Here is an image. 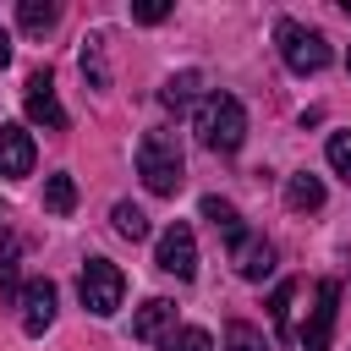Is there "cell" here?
Returning <instances> with one entry per match:
<instances>
[{
  "mask_svg": "<svg viewBox=\"0 0 351 351\" xmlns=\"http://www.w3.org/2000/svg\"><path fill=\"white\" fill-rule=\"evenodd\" d=\"M77 296H82V307H88L93 318H110V313L121 307V296H126V274H121L110 258H88L82 274H77Z\"/></svg>",
  "mask_w": 351,
  "mask_h": 351,
  "instance_id": "cell-3",
  "label": "cell"
},
{
  "mask_svg": "<svg viewBox=\"0 0 351 351\" xmlns=\"http://www.w3.org/2000/svg\"><path fill=\"white\" fill-rule=\"evenodd\" d=\"M197 137L214 154H236L247 137V110L236 93H203L197 99Z\"/></svg>",
  "mask_w": 351,
  "mask_h": 351,
  "instance_id": "cell-2",
  "label": "cell"
},
{
  "mask_svg": "<svg viewBox=\"0 0 351 351\" xmlns=\"http://www.w3.org/2000/svg\"><path fill=\"white\" fill-rule=\"evenodd\" d=\"M11 60V38H5V27H0V66Z\"/></svg>",
  "mask_w": 351,
  "mask_h": 351,
  "instance_id": "cell-25",
  "label": "cell"
},
{
  "mask_svg": "<svg viewBox=\"0 0 351 351\" xmlns=\"http://www.w3.org/2000/svg\"><path fill=\"white\" fill-rule=\"evenodd\" d=\"M22 104H27V121H38L44 132H66V110H60V99H55V77H49V71H33V77H27Z\"/></svg>",
  "mask_w": 351,
  "mask_h": 351,
  "instance_id": "cell-6",
  "label": "cell"
},
{
  "mask_svg": "<svg viewBox=\"0 0 351 351\" xmlns=\"http://www.w3.org/2000/svg\"><path fill=\"white\" fill-rule=\"evenodd\" d=\"M55 16H60V5H49V0H22V5H16V22H22L27 33H49Z\"/></svg>",
  "mask_w": 351,
  "mask_h": 351,
  "instance_id": "cell-17",
  "label": "cell"
},
{
  "mask_svg": "<svg viewBox=\"0 0 351 351\" xmlns=\"http://www.w3.org/2000/svg\"><path fill=\"white\" fill-rule=\"evenodd\" d=\"M55 302H60L55 280H27V285H22V329H27V335H44V329L55 324Z\"/></svg>",
  "mask_w": 351,
  "mask_h": 351,
  "instance_id": "cell-8",
  "label": "cell"
},
{
  "mask_svg": "<svg viewBox=\"0 0 351 351\" xmlns=\"http://www.w3.org/2000/svg\"><path fill=\"white\" fill-rule=\"evenodd\" d=\"M230 258H236V274H241V280H269V274H274V247H269L263 236H241V241L230 247Z\"/></svg>",
  "mask_w": 351,
  "mask_h": 351,
  "instance_id": "cell-10",
  "label": "cell"
},
{
  "mask_svg": "<svg viewBox=\"0 0 351 351\" xmlns=\"http://www.w3.org/2000/svg\"><path fill=\"white\" fill-rule=\"evenodd\" d=\"M197 88H203V71H176V77H165V88H159V104L181 115V110L197 99Z\"/></svg>",
  "mask_w": 351,
  "mask_h": 351,
  "instance_id": "cell-13",
  "label": "cell"
},
{
  "mask_svg": "<svg viewBox=\"0 0 351 351\" xmlns=\"http://www.w3.org/2000/svg\"><path fill=\"white\" fill-rule=\"evenodd\" d=\"M165 351H214V340H208V329L186 324V329H170L165 335Z\"/></svg>",
  "mask_w": 351,
  "mask_h": 351,
  "instance_id": "cell-19",
  "label": "cell"
},
{
  "mask_svg": "<svg viewBox=\"0 0 351 351\" xmlns=\"http://www.w3.org/2000/svg\"><path fill=\"white\" fill-rule=\"evenodd\" d=\"M99 44H104V38L93 33V38H88V49H82V77H88L93 88H110V71H104V49H99Z\"/></svg>",
  "mask_w": 351,
  "mask_h": 351,
  "instance_id": "cell-20",
  "label": "cell"
},
{
  "mask_svg": "<svg viewBox=\"0 0 351 351\" xmlns=\"http://www.w3.org/2000/svg\"><path fill=\"white\" fill-rule=\"evenodd\" d=\"M170 324H176V302H170V296H148V302L137 307V318H132V335H137V340H159Z\"/></svg>",
  "mask_w": 351,
  "mask_h": 351,
  "instance_id": "cell-11",
  "label": "cell"
},
{
  "mask_svg": "<svg viewBox=\"0 0 351 351\" xmlns=\"http://www.w3.org/2000/svg\"><path fill=\"white\" fill-rule=\"evenodd\" d=\"M285 203H291L296 214H313V208H324V181H318V176H307V170H296V176L285 181Z\"/></svg>",
  "mask_w": 351,
  "mask_h": 351,
  "instance_id": "cell-14",
  "label": "cell"
},
{
  "mask_svg": "<svg viewBox=\"0 0 351 351\" xmlns=\"http://www.w3.org/2000/svg\"><path fill=\"white\" fill-rule=\"evenodd\" d=\"M0 291H16V241L11 236H0Z\"/></svg>",
  "mask_w": 351,
  "mask_h": 351,
  "instance_id": "cell-23",
  "label": "cell"
},
{
  "mask_svg": "<svg viewBox=\"0 0 351 351\" xmlns=\"http://www.w3.org/2000/svg\"><path fill=\"white\" fill-rule=\"evenodd\" d=\"M44 208H49V214H71V208H77V181H71L66 170L44 181Z\"/></svg>",
  "mask_w": 351,
  "mask_h": 351,
  "instance_id": "cell-16",
  "label": "cell"
},
{
  "mask_svg": "<svg viewBox=\"0 0 351 351\" xmlns=\"http://www.w3.org/2000/svg\"><path fill=\"white\" fill-rule=\"evenodd\" d=\"M296 291H302L296 280H280V285H274V296H269V318H274V340H280V346L302 340V335L291 329V307H296Z\"/></svg>",
  "mask_w": 351,
  "mask_h": 351,
  "instance_id": "cell-12",
  "label": "cell"
},
{
  "mask_svg": "<svg viewBox=\"0 0 351 351\" xmlns=\"http://www.w3.org/2000/svg\"><path fill=\"white\" fill-rule=\"evenodd\" d=\"M324 154H329V170L351 181V132H329V148Z\"/></svg>",
  "mask_w": 351,
  "mask_h": 351,
  "instance_id": "cell-21",
  "label": "cell"
},
{
  "mask_svg": "<svg viewBox=\"0 0 351 351\" xmlns=\"http://www.w3.org/2000/svg\"><path fill=\"white\" fill-rule=\"evenodd\" d=\"M33 132L27 126H0V176H11V181H22L27 170H33Z\"/></svg>",
  "mask_w": 351,
  "mask_h": 351,
  "instance_id": "cell-9",
  "label": "cell"
},
{
  "mask_svg": "<svg viewBox=\"0 0 351 351\" xmlns=\"http://www.w3.org/2000/svg\"><path fill=\"white\" fill-rule=\"evenodd\" d=\"M346 71H351V55H346Z\"/></svg>",
  "mask_w": 351,
  "mask_h": 351,
  "instance_id": "cell-26",
  "label": "cell"
},
{
  "mask_svg": "<svg viewBox=\"0 0 351 351\" xmlns=\"http://www.w3.org/2000/svg\"><path fill=\"white\" fill-rule=\"evenodd\" d=\"M225 346H230V351H269V340H263L252 324H241V318L225 329Z\"/></svg>",
  "mask_w": 351,
  "mask_h": 351,
  "instance_id": "cell-22",
  "label": "cell"
},
{
  "mask_svg": "<svg viewBox=\"0 0 351 351\" xmlns=\"http://www.w3.org/2000/svg\"><path fill=\"white\" fill-rule=\"evenodd\" d=\"M154 263L176 280H192L197 274V241H192V225H165L159 241H154Z\"/></svg>",
  "mask_w": 351,
  "mask_h": 351,
  "instance_id": "cell-5",
  "label": "cell"
},
{
  "mask_svg": "<svg viewBox=\"0 0 351 351\" xmlns=\"http://www.w3.org/2000/svg\"><path fill=\"white\" fill-rule=\"evenodd\" d=\"M335 307H340V285H335V280H318L313 318H307V329H302V351H329V335H335Z\"/></svg>",
  "mask_w": 351,
  "mask_h": 351,
  "instance_id": "cell-7",
  "label": "cell"
},
{
  "mask_svg": "<svg viewBox=\"0 0 351 351\" xmlns=\"http://www.w3.org/2000/svg\"><path fill=\"white\" fill-rule=\"evenodd\" d=\"M181 165H186V159H181L176 132H170V126H148L143 143H137V176H143V186H148L154 197H176Z\"/></svg>",
  "mask_w": 351,
  "mask_h": 351,
  "instance_id": "cell-1",
  "label": "cell"
},
{
  "mask_svg": "<svg viewBox=\"0 0 351 351\" xmlns=\"http://www.w3.org/2000/svg\"><path fill=\"white\" fill-rule=\"evenodd\" d=\"M170 16V0H137L132 5V22H165Z\"/></svg>",
  "mask_w": 351,
  "mask_h": 351,
  "instance_id": "cell-24",
  "label": "cell"
},
{
  "mask_svg": "<svg viewBox=\"0 0 351 351\" xmlns=\"http://www.w3.org/2000/svg\"><path fill=\"white\" fill-rule=\"evenodd\" d=\"M274 38H280V55H285V66H291L296 77H313V71H324V66H329V38H324L318 27L280 22V27H274Z\"/></svg>",
  "mask_w": 351,
  "mask_h": 351,
  "instance_id": "cell-4",
  "label": "cell"
},
{
  "mask_svg": "<svg viewBox=\"0 0 351 351\" xmlns=\"http://www.w3.org/2000/svg\"><path fill=\"white\" fill-rule=\"evenodd\" d=\"M203 219H208V225H214V230H219L230 247L247 236V230H241V214H236V203H225V197H203Z\"/></svg>",
  "mask_w": 351,
  "mask_h": 351,
  "instance_id": "cell-15",
  "label": "cell"
},
{
  "mask_svg": "<svg viewBox=\"0 0 351 351\" xmlns=\"http://www.w3.org/2000/svg\"><path fill=\"white\" fill-rule=\"evenodd\" d=\"M110 219H115V230H121L126 241H143V236H148V214H143L137 203H115Z\"/></svg>",
  "mask_w": 351,
  "mask_h": 351,
  "instance_id": "cell-18",
  "label": "cell"
}]
</instances>
